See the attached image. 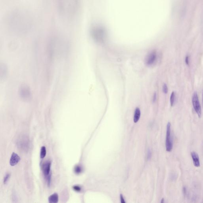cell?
Segmentation results:
<instances>
[{
  "instance_id": "cell-1",
  "label": "cell",
  "mask_w": 203,
  "mask_h": 203,
  "mask_svg": "<svg viewBox=\"0 0 203 203\" xmlns=\"http://www.w3.org/2000/svg\"><path fill=\"white\" fill-rule=\"evenodd\" d=\"M93 38L97 41H103L106 37V31L101 27H96L92 31Z\"/></svg>"
},
{
  "instance_id": "cell-2",
  "label": "cell",
  "mask_w": 203,
  "mask_h": 203,
  "mask_svg": "<svg viewBox=\"0 0 203 203\" xmlns=\"http://www.w3.org/2000/svg\"><path fill=\"white\" fill-rule=\"evenodd\" d=\"M171 124L170 122H168L167 125L166 131V137L165 146L167 152H171L173 149V142L171 138Z\"/></svg>"
},
{
  "instance_id": "cell-3",
  "label": "cell",
  "mask_w": 203,
  "mask_h": 203,
  "mask_svg": "<svg viewBox=\"0 0 203 203\" xmlns=\"http://www.w3.org/2000/svg\"><path fill=\"white\" fill-rule=\"evenodd\" d=\"M17 145L19 148L23 151H27L29 149V139L25 135H22L19 138L17 142Z\"/></svg>"
},
{
  "instance_id": "cell-4",
  "label": "cell",
  "mask_w": 203,
  "mask_h": 203,
  "mask_svg": "<svg viewBox=\"0 0 203 203\" xmlns=\"http://www.w3.org/2000/svg\"><path fill=\"white\" fill-rule=\"evenodd\" d=\"M192 102L194 108L198 117H200L202 116V108L199 103L197 93L195 92L193 95L192 98Z\"/></svg>"
},
{
  "instance_id": "cell-5",
  "label": "cell",
  "mask_w": 203,
  "mask_h": 203,
  "mask_svg": "<svg viewBox=\"0 0 203 203\" xmlns=\"http://www.w3.org/2000/svg\"><path fill=\"white\" fill-rule=\"evenodd\" d=\"M20 94L22 99L27 100L30 98L32 93L29 88L27 86L24 85L22 86L20 89Z\"/></svg>"
},
{
  "instance_id": "cell-6",
  "label": "cell",
  "mask_w": 203,
  "mask_h": 203,
  "mask_svg": "<svg viewBox=\"0 0 203 203\" xmlns=\"http://www.w3.org/2000/svg\"><path fill=\"white\" fill-rule=\"evenodd\" d=\"M157 58V54L155 51H152L149 54L145 60V63L148 66H151L156 61Z\"/></svg>"
},
{
  "instance_id": "cell-7",
  "label": "cell",
  "mask_w": 203,
  "mask_h": 203,
  "mask_svg": "<svg viewBox=\"0 0 203 203\" xmlns=\"http://www.w3.org/2000/svg\"><path fill=\"white\" fill-rule=\"evenodd\" d=\"M50 167H51V162H50V161H46L43 163L42 166V169L45 177H46L50 175Z\"/></svg>"
},
{
  "instance_id": "cell-8",
  "label": "cell",
  "mask_w": 203,
  "mask_h": 203,
  "mask_svg": "<svg viewBox=\"0 0 203 203\" xmlns=\"http://www.w3.org/2000/svg\"><path fill=\"white\" fill-rule=\"evenodd\" d=\"M20 157L18 156V155L14 152L12 153L10 159V165L12 166L16 165L20 162Z\"/></svg>"
},
{
  "instance_id": "cell-9",
  "label": "cell",
  "mask_w": 203,
  "mask_h": 203,
  "mask_svg": "<svg viewBox=\"0 0 203 203\" xmlns=\"http://www.w3.org/2000/svg\"><path fill=\"white\" fill-rule=\"evenodd\" d=\"M191 156L192 158V160L194 164L196 167H199L200 166V161L198 153L195 152H192L191 153Z\"/></svg>"
},
{
  "instance_id": "cell-10",
  "label": "cell",
  "mask_w": 203,
  "mask_h": 203,
  "mask_svg": "<svg viewBox=\"0 0 203 203\" xmlns=\"http://www.w3.org/2000/svg\"><path fill=\"white\" fill-rule=\"evenodd\" d=\"M141 115V112L140 109L139 108H136L135 109V113H134V118L133 120L135 123H137L140 119V117Z\"/></svg>"
},
{
  "instance_id": "cell-11",
  "label": "cell",
  "mask_w": 203,
  "mask_h": 203,
  "mask_svg": "<svg viewBox=\"0 0 203 203\" xmlns=\"http://www.w3.org/2000/svg\"><path fill=\"white\" fill-rule=\"evenodd\" d=\"M49 202L50 203H57L59 202V196L57 193H54L51 195L49 198Z\"/></svg>"
},
{
  "instance_id": "cell-12",
  "label": "cell",
  "mask_w": 203,
  "mask_h": 203,
  "mask_svg": "<svg viewBox=\"0 0 203 203\" xmlns=\"http://www.w3.org/2000/svg\"><path fill=\"white\" fill-rule=\"evenodd\" d=\"M46 150L45 146H42L41 149L40 157L41 159H43L46 155Z\"/></svg>"
},
{
  "instance_id": "cell-13",
  "label": "cell",
  "mask_w": 203,
  "mask_h": 203,
  "mask_svg": "<svg viewBox=\"0 0 203 203\" xmlns=\"http://www.w3.org/2000/svg\"><path fill=\"white\" fill-rule=\"evenodd\" d=\"M74 171L76 174L79 175L82 173L83 171V169L79 165H76L74 169Z\"/></svg>"
},
{
  "instance_id": "cell-14",
  "label": "cell",
  "mask_w": 203,
  "mask_h": 203,
  "mask_svg": "<svg viewBox=\"0 0 203 203\" xmlns=\"http://www.w3.org/2000/svg\"><path fill=\"white\" fill-rule=\"evenodd\" d=\"M175 93L173 91V92L171 93V94L170 99L171 106H173L174 105L175 101Z\"/></svg>"
},
{
  "instance_id": "cell-15",
  "label": "cell",
  "mask_w": 203,
  "mask_h": 203,
  "mask_svg": "<svg viewBox=\"0 0 203 203\" xmlns=\"http://www.w3.org/2000/svg\"><path fill=\"white\" fill-rule=\"evenodd\" d=\"M163 93L165 94H166L168 93V89L167 85L165 83H164L163 85V88H162Z\"/></svg>"
},
{
  "instance_id": "cell-16",
  "label": "cell",
  "mask_w": 203,
  "mask_h": 203,
  "mask_svg": "<svg viewBox=\"0 0 203 203\" xmlns=\"http://www.w3.org/2000/svg\"><path fill=\"white\" fill-rule=\"evenodd\" d=\"M10 177V174L9 173H7L4 179V183L5 184H6L7 182L8 181V180H9Z\"/></svg>"
},
{
  "instance_id": "cell-17",
  "label": "cell",
  "mask_w": 203,
  "mask_h": 203,
  "mask_svg": "<svg viewBox=\"0 0 203 203\" xmlns=\"http://www.w3.org/2000/svg\"><path fill=\"white\" fill-rule=\"evenodd\" d=\"M73 189L74 191H76L77 192H79L81 190V188L78 185H76L73 187Z\"/></svg>"
},
{
  "instance_id": "cell-18",
  "label": "cell",
  "mask_w": 203,
  "mask_h": 203,
  "mask_svg": "<svg viewBox=\"0 0 203 203\" xmlns=\"http://www.w3.org/2000/svg\"><path fill=\"white\" fill-rule=\"evenodd\" d=\"M185 62L186 64L187 65H189V56L188 55H187L185 58Z\"/></svg>"
},
{
  "instance_id": "cell-19",
  "label": "cell",
  "mask_w": 203,
  "mask_h": 203,
  "mask_svg": "<svg viewBox=\"0 0 203 203\" xmlns=\"http://www.w3.org/2000/svg\"><path fill=\"white\" fill-rule=\"evenodd\" d=\"M151 157V151L149 149V150L147 152V159H150Z\"/></svg>"
},
{
  "instance_id": "cell-20",
  "label": "cell",
  "mask_w": 203,
  "mask_h": 203,
  "mask_svg": "<svg viewBox=\"0 0 203 203\" xmlns=\"http://www.w3.org/2000/svg\"><path fill=\"white\" fill-rule=\"evenodd\" d=\"M157 99V95L156 93H154V94H153V99H152V101L154 103L156 100Z\"/></svg>"
},
{
  "instance_id": "cell-21",
  "label": "cell",
  "mask_w": 203,
  "mask_h": 203,
  "mask_svg": "<svg viewBox=\"0 0 203 203\" xmlns=\"http://www.w3.org/2000/svg\"><path fill=\"white\" fill-rule=\"evenodd\" d=\"M121 202L122 203H125V201L124 200V198L123 197V195L122 194L120 195Z\"/></svg>"
},
{
  "instance_id": "cell-22",
  "label": "cell",
  "mask_w": 203,
  "mask_h": 203,
  "mask_svg": "<svg viewBox=\"0 0 203 203\" xmlns=\"http://www.w3.org/2000/svg\"><path fill=\"white\" fill-rule=\"evenodd\" d=\"M183 192L184 194L185 195L186 193V189L185 187H184L183 189Z\"/></svg>"
},
{
  "instance_id": "cell-23",
  "label": "cell",
  "mask_w": 203,
  "mask_h": 203,
  "mask_svg": "<svg viewBox=\"0 0 203 203\" xmlns=\"http://www.w3.org/2000/svg\"></svg>"
}]
</instances>
